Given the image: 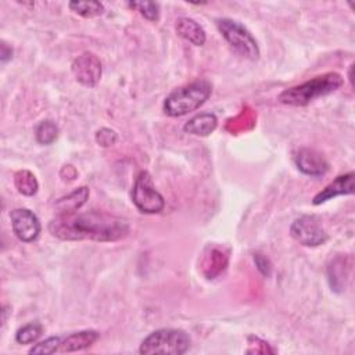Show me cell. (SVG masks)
Listing matches in <instances>:
<instances>
[{
	"mask_svg": "<svg viewBox=\"0 0 355 355\" xmlns=\"http://www.w3.org/2000/svg\"><path fill=\"white\" fill-rule=\"evenodd\" d=\"M49 232L61 240L116 241L129 233V223L121 216L100 211L58 214L49 223Z\"/></svg>",
	"mask_w": 355,
	"mask_h": 355,
	"instance_id": "6da1fadb",
	"label": "cell"
},
{
	"mask_svg": "<svg viewBox=\"0 0 355 355\" xmlns=\"http://www.w3.org/2000/svg\"><path fill=\"white\" fill-rule=\"evenodd\" d=\"M344 85V79L337 72H326L318 75L301 85L288 87L279 94V101L287 105L305 107L313 100L327 96L338 90Z\"/></svg>",
	"mask_w": 355,
	"mask_h": 355,
	"instance_id": "7a4b0ae2",
	"label": "cell"
},
{
	"mask_svg": "<svg viewBox=\"0 0 355 355\" xmlns=\"http://www.w3.org/2000/svg\"><path fill=\"white\" fill-rule=\"evenodd\" d=\"M212 85L205 79L194 80L171 92L164 101V111L169 116H182L200 108L211 96Z\"/></svg>",
	"mask_w": 355,
	"mask_h": 355,
	"instance_id": "3957f363",
	"label": "cell"
},
{
	"mask_svg": "<svg viewBox=\"0 0 355 355\" xmlns=\"http://www.w3.org/2000/svg\"><path fill=\"white\" fill-rule=\"evenodd\" d=\"M191 347L190 336L180 329H158L150 333L140 344V354L182 355Z\"/></svg>",
	"mask_w": 355,
	"mask_h": 355,
	"instance_id": "277c9868",
	"label": "cell"
},
{
	"mask_svg": "<svg viewBox=\"0 0 355 355\" xmlns=\"http://www.w3.org/2000/svg\"><path fill=\"white\" fill-rule=\"evenodd\" d=\"M216 26L236 53L251 61L258 60L259 46L252 33L243 24L230 18H219L216 19Z\"/></svg>",
	"mask_w": 355,
	"mask_h": 355,
	"instance_id": "5b68a950",
	"label": "cell"
},
{
	"mask_svg": "<svg viewBox=\"0 0 355 355\" xmlns=\"http://www.w3.org/2000/svg\"><path fill=\"white\" fill-rule=\"evenodd\" d=\"M132 201L143 214H158L165 207V200L155 189L153 179L147 171H141L132 189Z\"/></svg>",
	"mask_w": 355,
	"mask_h": 355,
	"instance_id": "8992f818",
	"label": "cell"
},
{
	"mask_svg": "<svg viewBox=\"0 0 355 355\" xmlns=\"http://www.w3.org/2000/svg\"><path fill=\"white\" fill-rule=\"evenodd\" d=\"M290 233L294 240L306 247H318L327 241V233L319 218L315 215H302L297 218L290 227Z\"/></svg>",
	"mask_w": 355,
	"mask_h": 355,
	"instance_id": "52a82bcc",
	"label": "cell"
},
{
	"mask_svg": "<svg viewBox=\"0 0 355 355\" xmlns=\"http://www.w3.org/2000/svg\"><path fill=\"white\" fill-rule=\"evenodd\" d=\"M14 234L24 243L35 241L40 234L39 218L28 208H15L10 212Z\"/></svg>",
	"mask_w": 355,
	"mask_h": 355,
	"instance_id": "ba28073f",
	"label": "cell"
},
{
	"mask_svg": "<svg viewBox=\"0 0 355 355\" xmlns=\"http://www.w3.org/2000/svg\"><path fill=\"white\" fill-rule=\"evenodd\" d=\"M101 61L93 53H83L75 58L72 62V73L75 79L87 87H93L98 83L101 78Z\"/></svg>",
	"mask_w": 355,
	"mask_h": 355,
	"instance_id": "9c48e42d",
	"label": "cell"
},
{
	"mask_svg": "<svg viewBox=\"0 0 355 355\" xmlns=\"http://www.w3.org/2000/svg\"><path fill=\"white\" fill-rule=\"evenodd\" d=\"M294 162L297 168L308 176H322L329 171L326 158L312 148H300L294 154Z\"/></svg>",
	"mask_w": 355,
	"mask_h": 355,
	"instance_id": "30bf717a",
	"label": "cell"
},
{
	"mask_svg": "<svg viewBox=\"0 0 355 355\" xmlns=\"http://www.w3.org/2000/svg\"><path fill=\"white\" fill-rule=\"evenodd\" d=\"M354 179L355 175L354 172H348L345 175H340L337 176L331 183H329L324 189H322L312 200V202L315 205L323 204L327 200H331L337 196H347V194H352L354 193Z\"/></svg>",
	"mask_w": 355,
	"mask_h": 355,
	"instance_id": "8fae6325",
	"label": "cell"
},
{
	"mask_svg": "<svg viewBox=\"0 0 355 355\" xmlns=\"http://www.w3.org/2000/svg\"><path fill=\"white\" fill-rule=\"evenodd\" d=\"M227 262H229V252L225 251L222 247L212 245V247H208L202 254L201 270L207 279H214L223 272V269L227 266Z\"/></svg>",
	"mask_w": 355,
	"mask_h": 355,
	"instance_id": "7c38bea8",
	"label": "cell"
},
{
	"mask_svg": "<svg viewBox=\"0 0 355 355\" xmlns=\"http://www.w3.org/2000/svg\"><path fill=\"white\" fill-rule=\"evenodd\" d=\"M175 28H176V32L179 36L189 40L194 46H202L207 40V35H205V31L202 29V26L197 21H194L189 17L178 18Z\"/></svg>",
	"mask_w": 355,
	"mask_h": 355,
	"instance_id": "4fadbf2b",
	"label": "cell"
},
{
	"mask_svg": "<svg viewBox=\"0 0 355 355\" xmlns=\"http://www.w3.org/2000/svg\"><path fill=\"white\" fill-rule=\"evenodd\" d=\"M98 338V333L96 330H80L67 336L61 340L60 349L61 352H75L80 349H86L93 345Z\"/></svg>",
	"mask_w": 355,
	"mask_h": 355,
	"instance_id": "5bb4252c",
	"label": "cell"
},
{
	"mask_svg": "<svg viewBox=\"0 0 355 355\" xmlns=\"http://www.w3.org/2000/svg\"><path fill=\"white\" fill-rule=\"evenodd\" d=\"M218 126V118L212 112H201L191 119H189L183 129L186 133L194 136H208L211 135Z\"/></svg>",
	"mask_w": 355,
	"mask_h": 355,
	"instance_id": "9a60e30c",
	"label": "cell"
},
{
	"mask_svg": "<svg viewBox=\"0 0 355 355\" xmlns=\"http://www.w3.org/2000/svg\"><path fill=\"white\" fill-rule=\"evenodd\" d=\"M89 198V187L82 186L69 193L65 197H61L55 202V208L58 209L60 214H67V212H76Z\"/></svg>",
	"mask_w": 355,
	"mask_h": 355,
	"instance_id": "2e32d148",
	"label": "cell"
},
{
	"mask_svg": "<svg viewBox=\"0 0 355 355\" xmlns=\"http://www.w3.org/2000/svg\"><path fill=\"white\" fill-rule=\"evenodd\" d=\"M14 184H15L17 190L21 194L28 196V197L35 196L37 193V189H39V183H37L36 176L28 169L18 171L14 175Z\"/></svg>",
	"mask_w": 355,
	"mask_h": 355,
	"instance_id": "e0dca14e",
	"label": "cell"
},
{
	"mask_svg": "<svg viewBox=\"0 0 355 355\" xmlns=\"http://www.w3.org/2000/svg\"><path fill=\"white\" fill-rule=\"evenodd\" d=\"M255 119H257V114L254 112V110L245 108L237 116H234L233 119L227 121L226 129L229 132H232V133L248 130V129H251L255 125Z\"/></svg>",
	"mask_w": 355,
	"mask_h": 355,
	"instance_id": "ac0fdd59",
	"label": "cell"
},
{
	"mask_svg": "<svg viewBox=\"0 0 355 355\" xmlns=\"http://www.w3.org/2000/svg\"><path fill=\"white\" fill-rule=\"evenodd\" d=\"M68 6L71 11L83 18H93L104 12V6L100 1H71Z\"/></svg>",
	"mask_w": 355,
	"mask_h": 355,
	"instance_id": "d6986e66",
	"label": "cell"
},
{
	"mask_svg": "<svg viewBox=\"0 0 355 355\" xmlns=\"http://www.w3.org/2000/svg\"><path fill=\"white\" fill-rule=\"evenodd\" d=\"M42 331L43 327L39 322L28 323L18 329V331L15 333V341L19 344H32L42 336Z\"/></svg>",
	"mask_w": 355,
	"mask_h": 355,
	"instance_id": "ffe728a7",
	"label": "cell"
},
{
	"mask_svg": "<svg viewBox=\"0 0 355 355\" xmlns=\"http://www.w3.org/2000/svg\"><path fill=\"white\" fill-rule=\"evenodd\" d=\"M35 136L40 144H51L58 136V128L53 121H42L35 129Z\"/></svg>",
	"mask_w": 355,
	"mask_h": 355,
	"instance_id": "44dd1931",
	"label": "cell"
},
{
	"mask_svg": "<svg viewBox=\"0 0 355 355\" xmlns=\"http://www.w3.org/2000/svg\"><path fill=\"white\" fill-rule=\"evenodd\" d=\"M129 7L139 11L148 21H158L159 18V4L155 1H135L129 3Z\"/></svg>",
	"mask_w": 355,
	"mask_h": 355,
	"instance_id": "7402d4cb",
	"label": "cell"
},
{
	"mask_svg": "<svg viewBox=\"0 0 355 355\" xmlns=\"http://www.w3.org/2000/svg\"><path fill=\"white\" fill-rule=\"evenodd\" d=\"M61 337H49L44 341H40L37 344H35L31 349L29 354H53L55 351L60 349L61 345Z\"/></svg>",
	"mask_w": 355,
	"mask_h": 355,
	"instance_id": "603a6c76",
	"label": "cell"
},
{
	"mask_svg": "<svg viewBox=\"0 0 355 355\" xmlns=\"http://www.w3.org/2000/svg\"><path fill=\"white\" fill-rule=\"evenodd\" d=\"M248 345H250V348L247 349L248 354H273L275 352V349L270 348L266 341L255 336L248 337Z\"/></svg>",
	"mask_w": 355,
	"mask_h": 355,
	"instance_id": "cb8c5ba5",
	"label": "cell"
},
{
	"mask_svg": "<svg viewBox=\"0 0 355 355\" xmlns=\"http://www.w3.org/2000/svg\"><path fill=\"white\" fill-rule=\"evenodd\" d=\"M116 139H118L116 132L110 128H101L96 133V141L103 147H110V146L115 144Z\"/></svg>",
	"mask_w": 355,
	"mask_h": 355,
	"instance_id": "d4e9b609",
	"label": "cell"
},
{
	"mask_svg": "<svg viewBox=\"0 0 355 355\" xmlns=\"http://www.w3.org/2000/svg\"><path fill=\"white\" fill-rule=\"evenodd\" d=\"M254 259H255V263L258 265V269H259L263 275L269 276V275H270V263H269L268 258L262 257L261 254H255V255H254Z\"/></svg>",
	"mask_w": 355,
	"mask_h": 355,
	"instance_id": "484cf974",
	"label": "cell"
},
{
	"mask_svg": "<svg viewBox=\"0 0 355 355\" xmlns=\"http://www.w3.org/2000/svg\"><path fill=\"white\" fill-rule=\"evenodd\" d=\"M1 62H7L8 60L12 58V49L7 46V43H1Z\"/></svg>",
	"mask_w": 355,
	"mask_h": 355,
	"instance_id": "4316f807",
	"label": "cell"
}]
</instances>
